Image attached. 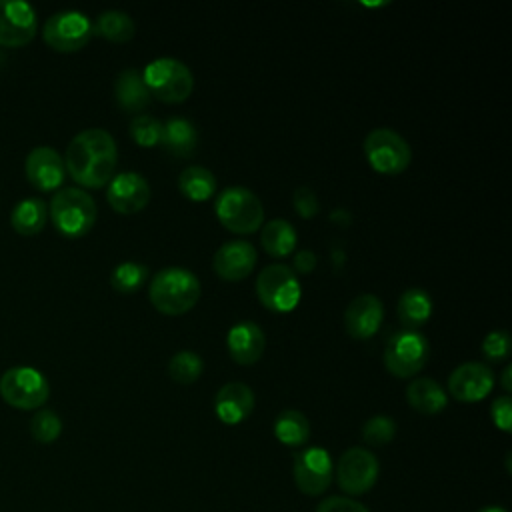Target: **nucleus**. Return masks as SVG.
Returning <instances> with one entry per match:
<instances>
[{"label":"nucleus","instance_id":"1","mask_svg":"<svg viewBox=\"0 0 512 512\" xmlns=\"http://www.w3.org/2000/svg\"><path fill=\"white\" fill-rule=\"evenodd\" d=\"M118 162L116 142L102 128L78 132L64 154V168L84 188H102L114 178Z\"/></svg>","mask_w":512,"mask_h":512},{"label":"nucleus","instance_id":"2","mask_svg":"<svg viewBox=\"0 0 512 512\" xmlns=\"http://www.w3.org/2000/svg\"><path fill=\"white\" fill-rule=\"evenodd\" d=\"M148 298L160 314H186L196 306L200 298V280L194 272L180 266L162 268L150 282Z\"/></svg>","mask_w":512,"mask_h":512},{"label":"nucleus","instance_id":"3","mask_svg":"<svg viewBox=\"0 0 512 512\" xmlns=\"http://www.w3.org/2000/svg\"><path fill=\"white\" fill-rule=\"evenodd\" d=\"M48 216L54 228L66 238H82L96 224V202L82 188H60L50 204Z\"/></svg>","mask_w":512,"mask_h":512},{"label":"nucleus","instance_id":"4","mask_svg":"<svg viewBox=\"0 0 512 512\" xmlns=\"http://www.w3.org/2000/svg\"><path fill=\"white\" fill-rule=\"evenodd\" d=\"M216 216L220 224L234 234H252L264 224L260 198L244 186H228L216 198Z\"/></svg>","mask_w":512,"mask_h":512},{"label":"nucleus","instance_id":"5","mask_svg":"<svg viewBox=\"0 0 512 512\" xmlns=\"http://www.w3.org/2000/svg\"><path fill=\"white\" fill-rule=\"evenodd\" d=\"M144 84L150 96L164 104H180L188 100L194 90V76L190 68L176 58H156L144 68Z\"/></svg>","mask_w":512,"mask_h":512},{"label":"nucleus","instance_id":"6","mask_svg":"<svg viewBox=\"0 0 512 512\" xmlns=\"http://www.w3.org/2000/svg\"><path fill=\"white\" fill-rule=\"evenodd\" d=\"M2 400L18 410H38L50 396L48 380L32 366H14L0 376Z\"/></svg>","mask_w":512,"mask_h":512},{"label":"nucleus","instance_id":"7","mask_svg":"<svg viewBox=\"0 0 512 512\" xmlns=\"http://www.w3.org/2000/svg\"><path fill=\"white\" fill-rule=\"evenodd\" d=\"M256 296L272 312H292L302 296L296 272L286 264H270L256 276Z\"/></svg>","mask_w":512,"mask_h":512},{"label":"nucleus","instance_id":"8","mask_svg":"<svg viewBox=\"0 0 512 512\" xmlns=\"http://www.w3.org/2000/svg\"><path fill=\"white\" fill-rule=\"evenodd\" d=\"M430 358V344L418 330H402L388 338L384 348V366L396 378L416 376Z\"/></svg>","mask_w":512,"mask_h":512},{"label":"nucleus","instance_id":"9","mask_svg":"<svg viewBox=\"0 0 512 512\" xmlns=\"http://www.w3.org/2000/svg\"><path fill=\"white\" fill-rule=\"evenodd\" d=\"M364 154L368 164L386 176L402 174L412 160L406 138L392 128H374L364 138Z\"/></svg>","mask_w":512,"mask_h":512},{"label":"nucleus","instance_id":"10","mask_svg":"<svg viewBox=\"0 0 512 512\" xmlns=\"http://www.w3.org/2000/svg\"><path fill=\"white\" fill-rule=\"evenodd\" d=\"M378 472V458L362 446H352L344 450L334 466L336 482L340 490L350 498L370 492L378 480Z\"/></svg>","mask_w":512,"mask_h":512},{"label":"nucleus","instance_id":"11","mask_svg":"<svg viewBox=\"0 0 512 512\" xmlns=\"http://www.w3.org/2000/svg\"><path fill=\"white\" fill-rule=\"evenodd\" d=\"M92 34L90 18L78 10L56 12L42 26L44 42L56 52H78L90 42Z\"/></svg>","mask_w":512,"mask_h":512},{"label":"nucleus","instance_id":"12","mask_svg":"<svg viewBox=\"0 0 512 512\" xmlns=\"http://www.w3.org/2000/svg\"><path fill=\"white\" fill-rule=\"evenodd\" d=\"M292 476L296 488L306 496L324 494L334 480V462L326 448L306 446L294 456Z\"/></svg>","mask_w":512,"mask_h":512},{"label":"nucleus","instance_id":"13","mask_svg":"<svg viewBox=\"0 0 512 512\" xmlns=\"http://www.w3.org/2000/svg\"><path fill=\"white\" fill-rule=\"evenodd\" d=\"M38 32L36 10L22 0H0V46L20 48Z\"/></svg>","mask_w":512,"mask_h":512},{"label":"nucleus","instance_id":"14","mask_svg":"<svg viewBox=\"0 0 512 512\" xmlns=\"http://www.w3.org/2000/svg\"><path fill=\"white\" fill-rule=\"evenodd\" d=\"M494 388V372L482 362H464L448 376V394L458 402H480Z\"/></svg>","mask_w":512,"mask_h":512},{"label":"nucleus","instance_id":"15","mask_svg":"<svg viewBox=\"0 0 512 512\" xmlns=\"http://www.w3.org/2000/svg\"><path fill=\"white\" fill-rule=\"evenodd\" d=\"M106 200L118 214H136L144 210L150 200V184L138 172L116 174L108 182Z\"/></svg>","mask_w":512,"mask_h":512},{"label":"nucleus","instance_id":"16","mask_svg":"<svg viewBox=\"0 0 512 512\" xmlns=\"http://www.w3.org/2000/svg\"><path fill=\"white\" fill-rule=\"evenodd\" d=\"M24 172H26L28 182L36 190H40V192L58 190L66 176L64 158L50 146H36L26 156Z\"/></svg>","mask_w":512,"mask_h":512},{"label":"nucleus","instance_id":"17","mask_svg":"<svg viewBox=\"0 0 512 512\" xmlns=\"http://www.w3.org/2000/svg\"><path fill=\"white\" fill-rule=\"evenodd\" d=\"M256 262H258L256 248L248 240L224 242L212 258L214 272L218 274V278L228 280V282H238V280L248 278L252 274Z\"/></svg>","mask_w":512,"mask_h":512},{"label":"nucleus","instance_id":"18","mask_svg":"<svg viewBox=\"0 0 512 512\" xmlns=\"http://www.w3.org/2000/svg\"><path fill=\"white\" fill-rule=\"evenodd\" d=\"M382 320H384V306L380 298L374 294L356 296L344 312L346 332L356 340L372 338L380 330Z\"/></svg>","mask_w":512,"mask_h":512},{"label":"nucleus","instance_id":"19","mask_svg":"<svg viewBox=\"0 0 512 512\" xmlns=\"http://www.w3.org/2000/svg\"><path fill=\"white\" fill-rule=\"evenodd\" d=\"M254 404V392L244 382H228L214 396V412L218 420L228 426L244 422L252 414Z\"/></svg>","mask_w":512,"mask_h":512},{"label":"nucleus","instance_id":"20","mask_svg":"<svg viewBox=\"0 0 512 512\" xmlns=\"http://www.w3.org/2000/svg\"><path fill=\"white\" fill-rule=\"evenodd\" d=\"M226 348H228L230 358L236 364L250 366L262 358L264 348H266V338L258 324H254L250 320H242L228 330Z\"/></svg>","mask_w":512,"mask_h":512},{"label":"nucleus","instance_id":"21","mask_svg":"<svg viewBox=\"0 0 512 512\" xmlns=\"http://www.w3.org/2000/svg\"><path fill=\"white\" fill-rule=\"evenodd\" d=\"M198 144V134L196 128L190 120L186 118H168L162 124V134H160V146L176 158H188L194 154Z\"/></svg>","mask_w":512,"mask_h":512},{"label":"nucleus","instance_id":"22","mask_svg":"<svg viewBox=\"0 0 512 512\" xmlns=\"http://www.w3.org/2000/svg\"><path fill=\"white\" fill-rule=\"evenodd\" d=\"M406 400L418 414L434 416L446 408L448 394L432 378H414L406 388Z\"/></svg>","mask_w":512,"mask_h":512},{"label":"nucleus","instance_id":"23","mask_svg":"<svg viewBox=\"0 0 512 512\" xmlns=\"http://www.w3.org/2000/svg\"><path fill=\"white\" fill-rule=\"evenodd\" d=\"M114 96L124 112H142L152 100L142 74L134 68H126L118 74L114 82Z\"/></svg>","mask_w":512,"mask_h":512},{"label":"nucleus","instance_id":"24","mask_svg":"<svg viewBox=\"0 0 512 512\" xmlns=\"http://www.w3.org/2000/svg\"><path fill=\"white\" fill-rule=\"evenodd\" d=\"M432 298L424 288H408L398 298V318L406 330L424 326L432 316Z\"/></svg>","mask_w":512,"mask_h":512},{"label":"nucleus","instance_id":"25","mask_svg":"<svg viewBox=\"0 0 512 512\" xmlns=\"http://www.w3.org/2000/svg\"><path fill=\"white\" fill-rule=\"evenodd\" d=\"M48 206L42 198H24L10 212L12 228L22 236H36L44 230Z\"/></svg>","mask_w":512,"mask_h":512},{"label":"nucleus","instance_id":"26","mask_svg":"<svg viewBox=\"0 0 512 512\" xmlns=\"http://www.w3.org/2000/svg\"><path fill=\"white\" fill-rule=\"evenodd\" d=\"M272 432L280 444L290 448H300L310 438V422L300 410L288 408L276 416L272 424Z\"/></svg>","mask_w":512,"mask_h":512},{"label":"nucleus","instance_id":"27","mask_svg":"<svg viewBox=\"0 0 512 512\" xmlns=\"http://www.w3.org/2000/svg\"><path fill=\"white\" fill-rule=\"evenodd\" d=\"M296 230L288 220L274 218L262 226L260 232V244L266 250V254L274 258H286L296 248Z\"/></svg>","mask_w":512,"mask_h":512},{"label":"nucleus","instance_id":"28","mask_svg":"<svg viewBox=\"0 0 512 512\" xmlns=\"http://www.w3.org/2000/svg\"><path fill=\"white\" fill-rule=\"evenodd\" d=\"M178 190L192 202H206L216 192V178L204 166H188L178 176Z\"/></svg>","mask_w":512,"mask_h":512},{"label":"nucleus","instance_id":"29","mask_svg":"<svg viewBox=\"0 0 512 512\" xmlns=\"http://www.w3.org/2000/svg\"><path fill=\"white\" fill-rule=\"evenodd\" d=\"M92 30L96 36H102L108 42L124 44L128 40H132L136 26H134V20L126 12L106 10L96 18V22L92 24Z\"/></svg>","mask_w":512,"mask_h":512},{"label":"nucleus","instance_id":"30","mask_svg":"<svg viewBox=\"0 0 512 512\" xmlns=\"http://www.w3.org/2000/svg\"><path fill=\"white\" fill-rule=\"evenodd\" d=\"M202 358L192 350H180L176 352L168 362V374L176 384L188 386L194 384L202 374Z\"/></svg>","mask_w":512,"mask_h":512},{"label":"nucleus","instance_id":"31","mask_svg":"<svg viewBox=\"0 0 512 512\" xmlns=\"http://www.w3.org/2000/svg\"><path fill=\"white\" fill-rule=\"evenodd\" d=\"M148 278V268L138 262H122L110 274V284L116 292L132 294L142 288Z\"/></svg>","mask_w":512,"mask_h":512},{"label":"nucleus","instance_id":"32","mask_svg":"<svg viewBox=\"0 0 512 512\" xmlns=\"http://www.w3.org/2000/svg\"><path fill=\"white\" fill-rule=\"evenodd\" d=\"M30 434L40 444H52L62 434V420L50 408H38L30 420Z\"/></svg>","mask_w":512,"mask_h":512},{"label":"nucleus","instance_id":"33","mask_svg":"<svg viewBox=\"0 0 512 512\" xmlns=\"http://www.w3.org/2000/svg\"><path fill=\"white\" fill-rule=\"evenodd\" d=\"M162 122L148 114H136L130 122V136L142 148H152L160 144Z\"/></svg>","mask_w":512,"mask_h":512},{"label":"nucleus","instance_id":"34","mask_svg":"<svg viewBox=\"0 0 512 512\" xmlns=\"http://www.w3.org/2000/svg\"><path fill=\"white\" fill-rule=\"evenodd\" d=\"M394 436H396V422L384 414L368 418L362 426V438L370 446H384L392 442Z\"/></svg>","mask_w":512,"mask_h":512},{"label":"nucleus","instance_id":"35","mask_svg":"<svg viewBox=\"0 0 512 512\" xmlns=\"http://www.w3.org/2000/svg\"><path fill=\"white\" fill-rule=\"evenodd\" d=\"M482 352L488 360H504L510 354V334L506 330H492L482 342Z\"/></svg>","mask_w":512,"mask_h":512},{"label":"nucleus","instance_id":"36","mask_svg":"<svg viewBox=\"0 0 512 512\" xmlns=\"http://www.w3.org/2000/svg\"><path fill=\"white\" fill-rule=\"evenodd\" d=\"M292 204H294V210L300 218H314L318 212H320V202H318V196L314 194L312 188L308 186H300L296 188L294 196H292Z\"/></svg>","mask_w":512,"mask_h":512},{"label":"nucleus","instance_id":"37","mask_svg":"<svg viewBox=\"0 0 512 512\" xmlns=\"http://www.w3.org/2000/svg\"><path fill=\"white\" fill-rule=\"evenodd\" d=\"M316 512H370V510L356 498L328 496L316 506Z\"/></svg>","mask_w":512,"mask_h":512},{"label":"nucleus","instance_id":"38","mask_svg":"<svg viewBox=\"0 0 512 512\" xmlns=\"http://www.w3.org/2000/svg\"><path fill=\"white\" fill-rule=\"evenodd\" d=\"M490 416H492V422L498 430L510 434L512 430V402H510V396H498L492 406H490Z\"/></svg>","mask_w":512,"mask_h":512},{"label":"nucleus","instance_id":"39","mask_svg":"<svg viewBox=\"0 0 512 512\" xmlns=\"http://www.w3.org/2000/svg\"><path fill=\"white\" fill-rule=\"evenodd\" d=\"M316 268V254L312 250H300L294 256L292 270L298 274H310Z\"/></svg>","mask_w":512,"mask_h":512},{"label":"nucleus","instance_id":"40","mask_svg":"<svg viewBox=\"0 0 512 512\" xmlns=\"http://www.w3.org/2000/svg\"><path fill=\"white\" fill-rule=\"evenodd\" d=\"M500 382H502L504 392H510V390H512V366H506V368L502 370V378H500Z\"/></svg>","mask_w":512,"mask_h":512},{"label":"nucleus","instance_id":"41","mask_svg":"<svg viewBox=\"0 0 512 512\" xmlns=\"http://www.w3.org/2000/svg\"><path fill=\"white\" fill-rule=\"evenodd\" d=\"M476 512H508V510H506V508H502V506L490 504V506H484V508H480V510H476Z\"/></svg>","mask_w":512,"mask_h":512}]
</instances>
